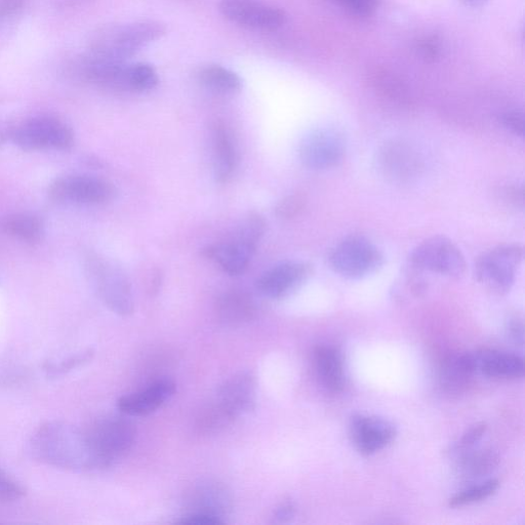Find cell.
Returning <instances> with one entry per match:
<instances>
[{
  "label": "cell",
  "mask_w": 525,
  "mask_h": 525,
  "mask_svg": "<svg viewBox=\"0 0 525 525\" xmlns=\"http://www.w3.org/2000/svg\"><path fill=\"white\" fill-rule=\"evenodd\" d=\"M30 452L40 463L72 472L99 469L88 434L65 422L40 426L30 441Z\"/></svg>",
  "instance_id": "obj_1"
},
{
  "label": "cell",
  "mask_w": 525,
  "mask_h": 525,
  "mask_svg": "<svg viewBox=\"0 0 525 525\" xmlns=\"http://www.w3.org/2000/svg\"><path fill=\"white\" fill-rule=\"evenodd\" d=\"M167 30L164 23L154 20L106 26L94 35L89 54L115 61H129L166 35Z\"/></svg>",
  "instance_id": "obj_2"
},
{
  "label": "cell",
  "mask_w": 525,
  "mask_h": 525,
  "mask_svg": "<svg viewBox=\"0 0 525 525\" xmlns=\"http://www.w3.org/2000/svg\"><path fill=\"white\" fill-rule=\"evenodd\" d=\"M265 231L266 221L261 215L253 213L241 222L226 241L206 248L203 254L231 276L244 274Z\"/></svg>",
  "instance_id": "obj_3"
},
{
  "label": "cell",
  "mask_w": 525,
  "mask_h": 525,
  "mask_svg": "<svg viewBox=\"0 0 525 525\" xmlns=\"http://www.w3.org/2000/svg\"><path fill=\"white\" fill-rule=\"evenodd\" d=\"M93 286L109 310L119 316H130L135 310L131 281L123 269L98 256L87 265Z\"/></svg>",
  "instance_id": "obj_4"
},
{
  "label": "cell",
  "mask_w": 525,
  "mask_h": 525,
  "mask_svg": "<svg viewBox=\"0 0 525 525\" xmlns=\"http://www.w3.org/2000/svg\"><path fill=\"white\" fill-rule=\"evenodd\" d=\"M331 269L348 279H361L377 272L385 262L380 249L369 238L352 235L344 238L329 254Z\"/></svg>",
  "instance_id": "obj_5"
},
{
  "label": "cell",
  "mask_w": 525,
  "mask_h": 525,
  "mask_svg": "<svg viewBox=\"0 0 525 525\" xmlns=\"http://www.w3.org/2000/svg\"><path fill=\"white\" fill-rule=\"evenodd\" d=\"M11 138L24 151H65L74 145L71 128L52 115H38L23 121L12 132Z\"/></svg>",
  "instance_id": "obj_6"
},
{
  "label": "cell",
  "mask_w": 525,
  "mask_h": 525,
  "mask_svg": "<svg viewBox=\"0 0 525 525\" xmlns=\"http://www.w3.org/2000/svg\"><path fill=\"white\" fill-rule=\"evenodd\" d=\"M87 434L99 469L109 468L123 459L136 439L133 423L119 417L97 421Z\"/></svg>",
  "instance_id": "obj_7"
},
{
  "label": "cell",
  "mask_w": 525,
  "mask_h": 525,
  "mask_svg": "<svg viewBox=\"0 0 525 525\" xmlns=\"http://www.w3.org/2000/svg\"><path fill=\"white\" fill-rule=\"evenodd\" d=\"M524 252L518 245H503L483 253L476 261L474 274L484 288L497 295L509 293Z\"/></svg>",
  "instance_id": "obj_8"
},
{
  "label": "cell",
  "mask_w": 525,
  "mask_h": 525,
  "mask_svg": "<svg viewBox=\"0 0 525 525\" xmlns=\"http://www.w3.org/2000/svg\"><path fill=\"white\" fill-rule=\"evenodd\" d=\"M409 268L416 272H432L452 278L461 277L467 264L461 250L443 236L426 239L410 255Z\"/></svg>",
  "instance_id": "obj_9"
},
{
  "label": "cell",
  "mask_w": 525,
  "mask_h": 525,
  "mask_svg": "<svg viewBox=\"0 0 525 525\" xmlns=\"http://www.w3.org/2000/svg\"><path fill=\"white\" fill-rule=\"evenodd\" d=\"M49 193L58 203L102 206L115 198L116 189L110 182L95 176L72 175L54 181Z\"/></svg>",
  "instance_id": "obj_10"
},
{
  "label": "cell",
  "mask_w": 525,
  "mask_h": 525,
  "mask_svg": "<svg viewBox=\"0 0 525 525\" xmlns=\"http://www.w3.org/2000/svg\"><path fill=\"white\" fill-rule=\"evenodd\" d=\"M376 168L390 182L409 183L417 179L424 168L423 157L411 143L391 140L376 153Z\"/></svg>",
  "instance_id": "obj_11"
},
{
  "label": "cell",
  "mask_w": 525,
  "mask_h": 525,
  "mask_svg": "<svg viewBox=\"0 0 525 525\" xmlns=\"http://www.w3.org/2000/svg\"><path fill=\"white\" fill-rule=\"evenodd\" d=\"M219 11L231 23L256 31H274L288 22L284 10L260 0H221Z\"/></svg>",
  "instance_id": "obj_12"
},
{
  "label": "cell",
  "mask_w": 525,
  "mask_h": 525,
  "mask_svg": "<svg viewBox=\"0 0 525 525\" xmlns=\"http://www.w3.org/2000/svg\"><path fill=\"white\" fill-rule=\"evenodd\" d=\"M345 153L346 143L343 135L328 128L308 133L299 146L301 163L313 171H325L338 167Z\"/></svg>",
  "instance_id": "obj_13"
},
{
  "label": "cell",
  "mask_w": 525,
  "mask_h": 525,
  "mask_svg": "<svg viewBox=\"0 0 525 525\" xmlns=\"http://www.w3.org/2000/svg\"><path fill=\"white\" fill-rule=\"evenodd\" d=\"M309 264L299 261L280 263L265 271L257 280V290L266 298L279 300L299 290L311 275Z\"/></svg>",
  "instance_id": "obj_14"
},
{
  "label": "cell",
  "mask_w": 525,
  "mask_h": 525,
  "mask_svg": "<svg viewBox=\"0 0 525 525\" xmlns=\"http://www.w3.org/2000/svg\"><path fill=\"white\" fill-rule=\"evenodd\" d=\"M355 449L365 456L374 455L389 446L395 439V426L383 418L355 415L349 426Z\"/></svg>",
  "instance_id": "obj_15"
},
{
  "label": "cell",
  "mask_w": 525,
  "mask_h": 525,
  "mask_svg": "<svg viewBox=\"0 0 525 525\" xmlns=\"http://www.w3.org/2000/svg\"><path fill=\"white\" fill-rule=\"evenodd\" d=\"M257 383L251 373H239L220 387L215 405L232 421L255 410Z\"/></svg>",
  "instance_id": "obj_16"
},
{
  "label": "cell",
  "mask_w": 525,
  "mask_h": 525,
  "mask_svg": "<svg viewBox=\"0 0 525 525\" xmlns=\"http://www.w3.org/2000/svg\"><path fill=\"white\" fill-rule=\"evenodd\" d=\"M175 393L176 384L173 381L159 380L142 391L119 398L117 408L130 417L147 416L163 407Z\"/></svg>",
  "instance_id": "obj_17"
},
{
  "label": "cell",
  "mask_w": 525,
  "mask_h": 525,
  "mask_svg": "<svg viewBox=\"0 0 525 525\" xmlns=\"http://www.w3.org/2000/svg\"><path fill=\"white\" fill-rule=\"evenodd\" d=\"M473 371L491 378L517 379L524 374L523 358L507 352L480 350L469 353Z\"/></svg>",
  "instance_id": "obj_18"
},
{
  "label": "cell",
  "mask_w": 525,
  "mask_h": 525,
  "mask_svg": "<svg viewBox=\"0 0 525 525\" xmlns=\"http://www.w3.org/2000/svg\"><path fill=\"white\" fill-rule=\"evenodd\" d=\"M188 505V514H204L224 521L223 518L231 509V499L225 488L210 481L200 483L193 489Z\"/></svg>",
  "instance_id": "obj_19"
},
{
  "label": "cell",
  "mask_w": 525,
  "mask_h": 525,
  "mask_svg": "<svg viewBox=\"0 0 525 525\" xmlns=\"http://www.w3.org/2000/svg\"><path fill=\"white\" fill-rule=\"evenodd\" d=\"M214 172L217 182L228 183L234 176L238 154L231 131L222 121H217L212 130Z\"/></svg>",
  "instance_id": "obj_20"
},
{
  "label": "cell",
  "mask_w": 525,
  "mask_h": 525,
  "mask_svg": "<svg viewBox=\"0 0 525 525\" xmlns=\"http://www.w3.org/2000/svg\"><path fill=\"white\" fill-rule=\"evenodd\" d=\"M317 377L327 390L338 393L344 389L345 373L341 352L331 346H319L314 351Z\"/></svg>",
  "instance_id": "obj_21"
},
{
  "label": "cell",
  "mask_w": 525,
  "mask_h": 525,
  "mask_svg": "<svg viewBox=\"0 0 525 525\" xmlns=\"http://www.w3.org/2000/svg\"><path fill=\"white\" fill-rule=\"evenodd\" d=\"M216 312L226 325H244L256 317L257 305L254 299L244 292H228L216 303Z\"/></svg>",
  "instance_id": "obj_22"
},
{
  "label": "cell",
  "mask_w": 525,
  "mask_h": 525,
  "mask_svg": "<svg viewBox=\"0 0 525 525\" xmlns=\"http://www.w3.org/2000/svg\"><path fill=\"white\" fill-rule=\"evenodd\" d=\"M197 80L205 89L218 95L233 96L242 89L241 77L233 70L217 64L200 68Z\"/></svg>",
  "instance_id": "obj_23"
},
{
  "label": "cell",
  "mask_w": 525,
  "mask_h": 525,
  "mask_svg": "<svg viewBox=\"0 0 525 525\" xmlns=\"http://www.w3.org/2000/svg\"><path fill=\"white\" fill-rule=\"evenodd\" d=\"M0 233L33 245L43 239L45 225L42 220L33 214H11L0 219Z\"/></svg>",
  "instance_id": "obj_24"
},
{
  "label": "cell",
  "mask_w": 525,
  "mask_h": 525,
  "mask_svg": "<svg viewBox=\"0 0 525 525\" xmlns=\"http://www.w3.org/2000/svg\"><path fill=\"white\" fill-rule=\"evenodd\" d=\"M475 375L469 353L451 356L442 362L440 368V384L450 393H459L469 384Z\"/></svg>",
  "instance_id": "obj_25"
},
{
  "label": "cell",
  "mask_w": 525,
  "mask_h": 525,
  "mask_svg": "<svg viewBox=\"0 0 525 525\" xmlns=\"http://www.w3.org/2000/svg\"><path fill=\"white\" fill-rule=\"evenodd\" d=\"M457 475L461 480L474 481L489 475L499 465L500 459L493 450L468 451L460 455Z\"/></svg>",
  "instance_id": "obj_26"
},
{
  "label": "cell",
  "mask_w": 525,
  "mask_h": 525,
  "mask_svg": "<svg viewBox=\"0 0 525 525\" xmlns=\"http://www.w3.org/2000/svg\"><path fill=\"white\" fill-rule=\"evenodd\" d=\"M500 488L498 479L484 481L477 486L470 487L450 500V506L453 508L463 507L487 500L496 494Z\"/></svg>",
  "instance_id": "obj_27"
},
{
  "label": "cell",
  "mask_w": 525,
  "mask_h": 525,
  "mask_svg": "<svg viewBox=\"0 0 525 525\" xmlns=\"http://www.w3.org/2000/svg\"><path fill=\"white\" fill-rule=\"evenodd\" d=\"M159 84L156 69L148 63H131V93H146L154 90Z\"/></svg>",
  "instance_id": "obj_28"
},
{
  "label": "cell",
  "mask_w": 525,
  "mask_h": 525,
  "mask_svg": "<svg viewBox=\"0 0 525 525\" xmlns=\"http://www.w3.org/2000/svg\"><path fill=\"white\" fill-rule=\"evenodd\" d=\"M306 199L301 194H293L281 199L275 208L276 216L281 220H292L304 210Z\"/></svg>",
  "instance_id": "obj_29"
},
{
  "label": "cell",
  "mask_w": 525,
  "mask_h": 525,
  "mask_svg": "<svg viewBox=\"0 0 525 525\" xmlns=\"http://www.w3.org/2000/svg\"><path fill=\"white\" fill-rule=\"evenodd\" d=\"M26 495L22 484L0 469V501L16 502Z\"/></svg>",
  "instance_id": "obj_30"
},
{
  "label": "cell",
  "mask_w": 525,
  "mask_h": 525,
  "mask_svg": "<svg viewBox=\"0 0 525 525\" xmlns=\"http://www.w3.org/2000/svg\"><path fill=\"white\" fill-rule=\"evenodd\" d=\"M93 356V352L91 350L76 354L75 356L68 357L67 359L61 361L60 363H49V365L46 367V371L48 372L49 376H60L64 375L79 366L84 365V363L88 362Z\"/></svg>",
  "instance_id": "obj_31"
},
{
  "label": "cell",
  "mask_w": 525,
  "mask_h": 525,
  "mask_svg": "<svg viewBox=\"0 0 525 525\" xmlns=\"http://www.w3.org/2000/svg\"><path fill=\"white\" fill-rule=\"evenodd\" d=\"M487 429V424L483 422L477 423L476 425L471 427L469 430L466 431L463 437L455 444V447L452 450V454L460 456L472 450L475 444L482 438L484 433H486Z\"/></svg>",
  "instance_id": "obj_32"
},
{
  "label": "cell",
  "mask_w": 525,
  "mask_h": 525,
  "mask_svg": "<svg viewBox=\"0 0 525 525\" xmlns=\"http://www.w3.org/2000/svg\"><path fill=\"white\" fill-rule=\"evenodd\" d=\"M331 2L360 17L371 16L378 8V0H331Z\"/></svg>",
  "instance_id": "obj_33"
},
{
  "label": "cell",
  "mask_w": 525,
  "mask_h": 525,
  "mask_svg": "<svg viewBox=\"0 0 525 525\" xmlns=\"http://www.w3.org/2000/svg\"><path fill=\"white\" fill-rule=\"evenodd\" d=\"M503 127L515 136H524V115L521 111L511 110L501 116Z\"/></svg>",
  "instance_id": "obj_34"
},
{
  "label": "cell",
  "mask_w": 525,
  "mask_h": 525,
  "mask_svg": "<svg viewBox=\"0 0 525 525\" xmlns=\"http://www.w3.org/2000/svg\"><path fill=\"white\" fill-rule=\"evenodd\" d=\"M506 332L511 342L516 346H523L524 325L523 320L518 315H510L506 321Z\"/></svg>",
  "instance_id": "obj_35"
},
{
  "label": "cell",
  "mask_w": 525,
  "mask_h": 525,
  "mask_svg": "<svg viewBox=\"0 0 525 525\" xmlns=\"http://www.w3.org/2000/svg\"><path fill=\"white\" fill-rule=\"evenodd\" d=\"M296 515V505L292 501L282 503L274 513V522L276 523H288Z\"/></svg>",
  "instance_id": "obj_36"
},
{
  "label": "cell",
  "mask_w": 525,
  "mask_h": 525,
  "mask_svg": "<svg viewBox=\"0 0 525 525\" xmlns=\"http://www.w3.org/2000/svg\"><path fill=\"white\" fill-rule=\"evenodd\" d=\"M179 522L188 525H218L224 523L218 518L204 514H187Z\"/></svg>",
  "instance_id": "obj_37"
},
{
  "label": "cell",
  "mask_w": 525,
  "mask_h": 525,
  "mask_svg": "<svg viewBox=\"0 0 525 525\" xmlns=\"http://www.w3.org/2000/svg\"><path fill=\"white\" fill-rule=\"evenodd\" d=\"M505 197L506 200L509 201L510 204L518 207H523L524 198H523V188L518 186H512L508 187L505 190Z\"/></svg>",
  "instance_id": "obj_38"
},
{
  "label": "cell",
  "mask_w": 525,
  "mask_h": 525,
  "mask_svg": "<svg viewBox=\"0 0 525 525\" xmlns=\"http://www.w3.org/2000/svg\"><path fill=\"white\" fill-rule=\"evenodd\" d=\"M466 5L471 7H480L488 2V0H462Z\"/></svg>",
  "instance_id": "obj_39"
}]
</instances>
